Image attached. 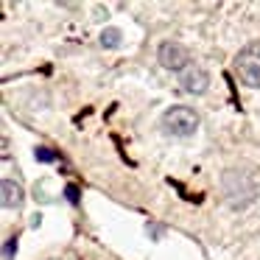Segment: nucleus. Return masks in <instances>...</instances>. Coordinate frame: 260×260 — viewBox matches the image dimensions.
Here are the masks:
<instances>
[{"label": "nucleus", "instance_id": "nucleus-8", "mask_svg": "<svg viewBox=\"0 0 260 260\" xmlns=\"http://www.w3.org/2000/svg\"><path fill=\"white\" fill-rule=\"evenodd\" d=\"M34 159H37V162H42V165H51V162H56V159H59V154L53 151V148H48V146H37L34 148Z\"/></svg>", "mask_w": 260, "mask_h": 260}, {"label": "nucleus", "instance_id": "nucleus-5", "mask_svg": "<svg viewBox=\"0 0 260 260\" xmlns=\"http://www.w3.org/2000/svg\"><path fill=\"white\" fill-rule=\"evenodd\" d=\"M179 87L190 95H204L210 90V73L202 64H190L185 73H179Z\"/></svg>", "mask_w": 260, "mask_h": 260}, {"label": "nucleus", "instance_id": "nucleus-6", "mask_svg": "<svg viewBox=\"0 0 260 260\" xmlns=\"http://www.w3.org/2000/svg\"><path fill=\"white\" fill-rule=\"evenodd\" d=\"M0 204H3V210H20L25 204V190L20 182L14 179H3V185H0Z\"/></svg>", "mask_w": 260, "mask_h": 260}, {"label": "nucleus", "instance_id": "nucleus-1", "mask_svg": "<svg viewBox=\"0 0 260 260\" xmlns=\"http://www.w3.org/2000/svg\"><path fill=\"white\" fill-rule=\"evenodd\" d=\"M221 190H224V199L232 210H246L257 199V182H254L252 171L226 168L221 174Z\"/></svg>", "mask_w": 260, "mask_h": 260}, {"label": "nucleus", "instance_id": "nucleus-10", "mask_svg": "<svg viewBox=\"0 0 260 260\" xmlns=\"http://www.w3.org/2000/svg\"><path fill=\"white\" fill-rule=\"evenodd\" d=\"M64 196H68V202H70V204L79 202V190H76V185H68V187H64Z\"/></svg>", "mask_w": 260, "mask_h": 260}, {"label": "nucleus", "instance_id": "nucleus-4", "mask_svg": "<svg viewBox=\"0 0 260 260\" xmlns=\"http://www.w3.org/2000/svg\"><path fill=\"white\" fill-rule=\"evenodd\" d=\"M157 59H159V68L171 70V73H185V70L193 64L190 51H187V48L182 45V42H176V40H165V42H159V48H157Z\"/></svg>", "mask_w": 260, "mask_h": 260}, {"label": "nucleus", "instance_id": "nucleus-9", "mask_svg": "<svg viewBox=\"0 0 260 260\" xmlns=\"http://www.w3.org/2000/svg\"><path fill=\"white\" fill-rule=\"evenodd\" d=\"M14 254H17V235L6 238L3 243V260H14Z\"/></svg>", "mask_w": 260, "mask_h": 260}, {"label": "nucleus", "instance_id": "nucleus-2", "mask_svg": "<svg viewBox=\"0 0 260 260\" xmlns=\"http://www.w3.org/2000/svg\"><path fill=\"white\" fill-rule=\"evenodd\" d=\"M159 126H162L165 135L185 140V137H193V135H196V129H199V115L193 112L190 107H171V109H165V112H162Z\"/></svg>", "mask_w": 260, "mask_h": 260}, {"label": "nucleus", "instance_id": "nucleus-3", "mask_svg": "<svg viewBox=\"0 0 260 260\" xmlns=\"http://www.w3.org/2000/svg\"><path fill=\"white\" fill-rule=\"evenodd\" d=\"M235 73L252 90H260V42H249L235 56Z\"/></svg>", "mask_w": 260, "mask_h": 260}, {"label": "nucleus", "instance_id": "nucleus-7", "mask_svg": "<svg viewBox=\"0 0 260 260\" xmlns=\"http://www.w3.org/2000/svg\"><path fill=\"white\" fill-rule=\"evenodd\" d=\"M120 42H123V31L120 28L109 25V28L101 31V48L104 51H115V48H120Z\"/></svg>", "mask_w": 260, "mask_h": 260}]
</instances>
